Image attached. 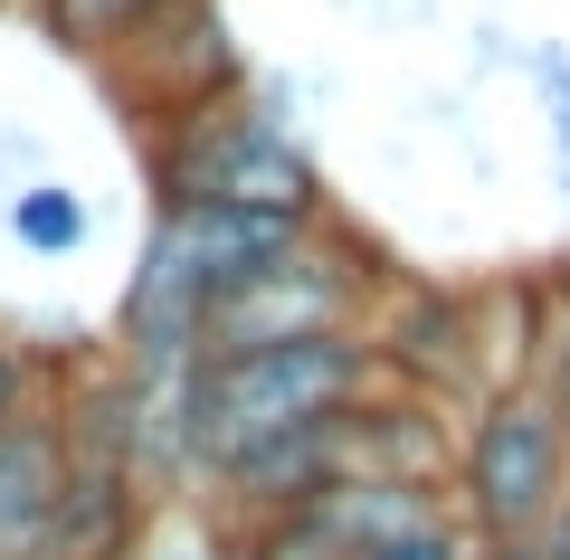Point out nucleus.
<instances>
[{
	"label": "nucleus",
	"mask_w": 570,
	"mask_h": 560,
	"mask_svg": "<svg viewBox=\"0 0 570 560\" xmlns=\"http://www.w3.org/2000/svg\"><path fill=\"white\" fill-rule=\"evenodd\" d=\"M523 67H532V86H542V105H551V143H561V180H570V48L542 39Z\"/></svg>",
	"instance_id": "ddd939ff"
},
{
	"label": "nucleus",
	"mask_w": 570,
	"mask_h": 560,
	"mask_svg": "<svg viewBox=\"0 0 570 560\" xmlns=\"http://www.w3.org/2000/svg\"><path fill=\"white\" fill-rule=\"evenodd\" d=\"M542 390L561 400V419H570V266H561V295H551V361H542Z\"/></svg>",
	"instance_id": "2eb2a0df"
},
{
	"label": "nucleus",
	"mask_w": 570,
	"mask_h": 560,
	"mask_svg": "<svg viewBox=\"0 0 570 560\" xmlns=\"http://www.w3.org/2000/svg\"><path fill=\"white\" fill-rule=\"evenodd\" d=\"M466 560H485V541H475V551H466Z\"/></svg>",
	"instance_id": "a211bd4d"
},
{
	"label": "nucleus",
	"mask_w": 570,
	"mask_h": 560,
	"mask_svg": "<svg viewBox=\"0 0 570 560\" xmlns=\"http://www.w3.org/2000/svg\"><path fill=\"white\" fill-rule=\"evenodd\" d=\"M532 551H542V560H570V494H561V513L542 522V541H532Z\"/></svg>",
	"instance_id": "dca6fc26"
},
{
	"label": "nucleus",
	"mask_w": 570,
	"mask_h": 560,
	"mask_svg": "<svg viewBox=\"0 0 570 560\" xmlns=\"http://www.w3.org/2000/svg\"><path fill=\"white\" fill-rule=\"evenodd\" d=\"M0 228H10L29 257H77V247L96 238V219H86V190H67L58 171H48V180H10Z\"/></svg>",
	"instance_id": "9b49d317"
},
{
	"label": "nucleus",
	"mask_w": 570,
	"mask_h": 560,
	"mask_svg": "<svg viewBox=\"0 0 570 560\" xmlns=\"http://www.w3.org/2000/svg\"><path fill=\"white\" fill-rule=\"evenodd\" d=\"M142 532H153V494H142V475L124 456H105V446L67 438V494H58V522H48V551L39 560H142Z\"/></svg>",
	"instance_id": "6e6552de"
},
{
	"label": "nucleus",
	"mask_w": 570,
	"mask_h": 560,
	"mask_svg": "<svg viewBox=\"0 0 570 560\" xmlns=\"http://www.w3.org/2000/svg\"><path fill=\"white\" fill-rule=\"evenodd\" d=\"M153 190L163 209H285V219H324V171H314L305 134L285 124L266 86H228L209 105L153 124Z\"/></svg>",
	"instance_id": "7ed1b4c3"
},
{
	"label": "nucleus",
	"mask_w": 570,
	"mask_h": 560,
	"mask_svg": "<svg viewBox=\"0 0 570 560\" xmlns=\"http://www.w3.org/2000/svg\"><path fill=\"white\" fill-rule=\"evenodd\" d=\"M466 551H475V532H466V522H438V532L381 541V551H362V560H466Z\"/></svg>",
	"instance_id": "4468645a"
},
{
	"label": "nucleus",
	"mask_w": 570,
	"mask_h": 560,
	"mask_svg": "<svg viewBox=\"0 0 570 560\" xmlns=\"http://www.w3.org/2000/svg\"><path fill=\"white\" fill-rule=\"evenodd\" d=\"M485 560H542L532 541H485Z\"/></svg>",
	"instance_id": "f3484780"
},
{
	"label": "nucleus",
	"mask_w": 570,
	"mask_h": 560,
	"mask_svg": "<svg viewBox=\"0 0 570 560\" xmlns=\"http://www.w3.org/2000/svg\"><path fill=\"white\" fill-rule=\"evenodd\" d=\"M390 390L371 333H314V342H266V352H209L181 371V438H190V484L238 465L247 446H276L295 428H324Z\"/></svg>",
	"instance_id": "f03ea898"
},
{
	"label": "nucleus",
	"mask_w": 570,
	"mask_h": 560,
	"mask_svg": "<svg viewBox=\"0 0 570 560\" xmlns=\"http://www.w3.org/2000/svg\"><path fill=\"white\" fill-rule=\"evenodd\" d=\"M371 352H381L390 390H409V400H485L494 371H485V314H475L466 295H448V285H381V304H371Z\"/></svg>",
	"instance_id": "423d86ee"
},
{
	"label": "nucleus",
	"mask_w": 570,
	"mask_h": 560,
	"mask_svg": "<svg viewBox=\"0 0 570 560\" xmlns=\"http://www.w3.org/2000/svg\"><path fill=\"white\" fill-rule=\"evenodd\" d=\"M570 494V419L542 381L485 390L456 428L448 503L475 541H542V522Z\"/></svg>",
	"instance_id": "20e7f679"
},
{
	"label": "nucleus",
	"mask_w": 570,
	"mask_h": 560,
	"mask_svg": "<svg viewBox=\"0 0 570 560\" xmlns=\"http://www.w3.org/2000/svg\"><path fill=\"white\" fill-rule=\"evenodd\" d=\"M58 494H67V428H58V400H48V409L0 428V560L48 551Z\"/></svg>",
	"instance_id": "1a4fd4ad"
},
{
	"label": "nucleus",
	"mask_w": 570,
	"mask_h": 560,
	"mask_svg": "<svg viewBox=\"0 0 570 560\" xmlns=\"http://www.w3.org/2000/svg\"><path fill=\"white\" fill-rule=\"evenodd\" d=\"M238 560H352V551L324 532V522H314V503H305V513H276V522H257V532L238 541Z\"/></svg>",
	"instance_id": "f8f14e48"
},
{
	"label": "nucleus",
	"mask_w": 570,
	"mask_h": 560,
	"mask_svg": "<svg viewBox=\"0 0 570 560\" xmlns=\"http://www.w3.org/2000/svg\"><path fill=\"white\" fill-rule=\"evenodd\" d=\"M39 10V39H58L67 58H86V67H105L134 29H153L171 10V0H29Z\"/></svg>",
	"instance_id": "9d476101"
},
{
	"label": "nucleus",
	"mask_w": 570,
	"mask_h": 560,
	"mask_svg": "<svg viewBox=\"0 0 570 560\" xmlns=\"http://www.w3.org/2000/svg\"><path fill=\"white\" fill-rule=\"evenodd\" d=\"M105 77H115V96L134 105V115H181V105H209L228 96V86L247 77L238 48H228V10L219 0H171L153 29H134V39L105 58Z\"/></svg>",
	"instance_id": "0eeeda50"
},
{
	"label": "nucleus",
	"mask_w": 570,
	"mask_h": 560,
	"mask_svg": "<svg viewBox=\"0 0 570 560\" xmlns=\"http://www.w3.org/2000/svg\"><path fill=\"white\" fill-rule=\"evenodd\" d=\"M371 304H381V276L352 238H333V219H314L305 238L266 257L238 295L209 323V352H266V342H314V333H362Z\"/></svg>",
	"instance_id": "39448f33"
},
{
	"label": "nucleus",
	"mask_w": 570,
	"mask_h": 560,
	"mask_svg": "<svg viewBox=\"0 0 570 560\" xmlns=\"http://www.w3.org/2000/svg\"><path fill=\"white\" fill-rule=\"evenodd\" d=\"M314 219H285V209H153V238H142L134 276L115 304V361L124 371H153V381H181L209 361V323L219 304L257 276L266 257L305 238Z\"/></svg>",
	"instance_id": "f257e3e1"
}]
</instances>
